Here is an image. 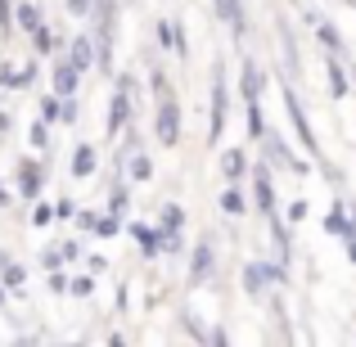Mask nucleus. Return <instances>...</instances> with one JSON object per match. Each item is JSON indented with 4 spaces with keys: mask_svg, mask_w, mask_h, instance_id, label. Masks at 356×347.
<instances>
[{
    "mask_svg": "<svg viewBox=\"0 0 356 347\" xmlns=\"http://www.w3.org/2000/svg\"><path fill=\"white\" fill-rule=\"evenodd\" d=\"M0 275H5V284H9V289H23V266L5 261V266H0Z\"/></svg>",
    "mask_w": 356,
    "mask_h": 347,
    "instance_id": "obj_23",
    "label": "nucleus"
},
{
    "mask_svg": "<svg viewBox=\"0 0 356 347\" xmlns=\"http://www.w3.org/2000/svg\"><path fill=\"white\" fill-rule=\"evenodd\" d=\"M325 72H330V95L334 99H348V72H343V63L330 54V63H325Z\"/></svg>",
    "mask_w": 356,
    "mask_h": 347,
    "instance_id": "obj_13",
    "label": "nucleus"
},
{
    "mask_svg": "<svg viewBox=\"0 0 356 347\" xmlns=\"http://www.w3.org/2000/svg\"><path fill=\"white\" fill-rule=\"evenodd\" d=\"M50 221H54V208L36 203V208H32V226H50Z\"/></svg>",
    "mask_w": 356,
    "mask_h": 347,
    "instance_id": "obj_24",
    "label": "nucleus"
},
{
    "mask_svg": "<svg viewBox=\"0 0 356 347\" xmlns=\"http://www.w3.org/2000/svg\"><path fill=\"white\" fill-rule=\"evenodd\" d=\"M68 289H72V293H77V298H86L90 289H95V280H90V275H77V280H72Z\"/></svg>",
    "mask_w": 356,
    "mask_h": 347,
    "instance_id": "obj_25",
    "label": "nucleus"
},
{
    "mask_svg": "<svg viewBox=\"0 0 356 347\" xmlns=\"http://www.w3.org/2000/svg\"><path fill=\"white\" fill-rule=\"evenodd\" d=\"M248 131H252V136H266V122H261V104H257V99H248Z\"/></svg>",
    "mask_w": 356,
    "mask_h": 347,
    "instance_id": "obj_21",
    "label": "nucleus"
},
{
    "mask_svg": "<svg viewBox=\"0 0 356 347\" xmlns=\"http://www.w3.org/2000/svg\"><path fill=\"white\" fill-rule=\"evenodd\" d=\"M77 81H81V72L72 68V63H59V68H54V95L68 99L72 90H77Z\"/></svg>",
    "mask_w": 356,
    "mask_h": 347,
    "instance_id": "obj_10",
    "label": "nucleus"
},
{
    "mask_svg": "<svg viewBox=\"0 0 356 347\" xmlns=\"http://www.w3.org/2000/svg\"><path fill=\"white\" fill-rule=\"evenodd\" d=\"M226 77H221V72H217V77H212V127H208V136L212 140H221V131H226Z\"/></svg>",
    "mask_w": 356,
    "mask_h": 347,
    "instance_id": "obj_3",
    "label": "nucleus"
},
{
    "mask_svg": "<svg viewBox=\"0 0 356 347\" xmlns=\"http://www.w3.org/2000/svg\"><path fill=\"white\" fill-rule=\"evenodd\" d=\"M14 18H18V27H23V32H27V36H32V32H36V27H41V9H36V5H23V9H18V14H14Z\"/></svg>",
    "mask_w": 356,
    "mask_h": 347,
    "instance_id": "obj_18",
    "label": "nucleus"
},
{
    "mask_svg": "<svg viewBox=\"0 0 356 347\" xmlns=\"http://www.w3.org/2000/svg\"><path fill=\"white\" fill-rule=\"evenodd\" d=\"M32 50H36V54H50V50H54V36H50V27H45V23L32 32Z\"/></svg>",
    "mask_w": 356,
    "mask_h": 347,
    "instance_id": "obj_20",
    "label": "nucleus"
},
{
    "mask_svg": "<svg viewBox=\"0 0 356 347\" xmlns=\"http://www.w3.org/2000/svg\"><path fill=\"white\" fill-rule=\"evenodd\" d=\"M252 199H257L261 217L275 212V190H270V172H266V167H252Z\"/></svg>",
    "mask_w": 356,
    "mask_h": 347,
    "instance_id": "obj_4",
    "label": "nucleus"
},
{
    "mask_svg": "<svg viewBox=\"0 0 356 347\" xmlns=\"http://www.w3.org/2000/svg\"><path fill=\"white\" fill-rule=\"evenodd\" d=\"M221 176H226L230 185H239L243 176H248V158H243V149H226V154H221Z\"/></svg>",
    "mask_w": 356,
    "mask_h": 347,
    "instance_id": "obj_6",
    "label": "nucleus"
},
{
    "mask_svg": "<svg viewBox=\"0 0 356 347\" xmlns=\"http://www.w3.org/2000/svg\"><path fill=\"white\" fill-rule=\"evenodd\" d=\"M108 212H118V217H122V212H127V190H118L113 199H108Z\"/></svg>",
    "mask_w": 356,
    "mask_h": 347,
    "instance_id": "obj_28",
    "label": "nucleus"
},
{
    "mask_svg": "<svg viewBox=\"0 0 356 347\" xmlns=\"http://www.w3.org/2000/svg\"><path fill=\"white\" fill-rule=\"evenodd\" d=\"M68 63H72L77 72L90 68V36H86V32H77V41L68 45Z\"/></svg>",
    "mask_w": 356,
    "mask_h": 347,
    "instance_id": "obj_11",
    "label": "nucleus"
},
{
    "mask_svg": "<svg viewBox=\"0 0 356 347\" xmlns=\"http://www.w3.org/2000/svg\"><path fill=\"white\" fill-rule=\"evenodd\" d=\"M54 118H63V95H45L41 99V122H54Z\"/></svg>",
    "mask_w": 356,
    "mask_h": 347,
    "instance_id": "obj_19",
    "label": "nucleus"
},
{
    "mask_svg": "<svg viewBox=\"0 0 356 347\" xmlns=\"http://www.w3.org/2000/svg\"><path fill=\"white\" fill-rule=\"evenodd\" d=\"M68 14H77V18L90 14V0H68Z\"/></svg>",
    "mask_w": 356,
    "mask_h": 347,
    "instance_id": "obj_31",
    "label": "nucleus"
},
{
    "mask_svg": "<svg viewBox=\"0 0 356 347\" xmlns=\"http://www.w3.org/2000/svg\"><path fill=\"white\" fill-rule=\"evenodd\" d=\"M18 176H23L18 185H23V194H27V199H32V194L41 190V181H45V172H41L36 163H23V167H18Z\"/></svg>",
    "mask_w": 356,
    "mask_h": 347,
    "instance_id": "obj_14",
    "label": "nucleus"
},
{
    "mask_svg": "<svg viewBox=\"0 0 356 347\" xmlns=\"http://www.w3.org/2000/svg\"><path fill=\"white\" fill-rule=\"evenodd\" d=\"M248 99H261V72L257 63H243V104Z\"/></svg>",
    "mask_w": 356,
    "mask_h": 347,
    "instance_id": "obj_15",
    "label": "nucleus"
},
{
    "mask_svg": "<svg viewBox=\"0 0 356 347\" xmlns=\"http://www.w3.org/2000/svg\"><path fill=\"white\" fill-rule=\"evenodd\" d=\"M95 163H99V158H95V149H90V145H77V149H72V176H77V181L95 176Z\"/></svg>",
    "mask_w": 356,
    "mask_h": 347,
    "instance_id": "obj_8",
    "label": "nucleus"
},
{
    "mask_svg": "<svg viewBox=\"0 0 356 347\" xmlns=\"http://www.w3.org/2000/svg\"><path fill=\"white\" fill-rule=\"evenodd\" d=\"M59 257L72 261V257H81V248H77V243H59Z\"/></svg>",
    "mask_w": 356,
    "mask_h": 347,
    "instance_id": "obj_30",
    "label": "nucleus"
},
{
    "mask_svg": "<svg viewBox=\"0 0 356 347\" xmlns=\"http://www.w3.org/2000/svg\"><path fill=\"white\" fill-rule=\"evenodd\" d=\"M208 275H212V243L203 239L199 248H194V266H190V280H194V284H203Z\"/></svg>",
    "mask_w": 356,
    "mask_h": 347,
    "instance_id": "obj_9",
    "label": "nucleus"
},
{
    "mask_svg": "<svg viewBox=\"0 0 356 347\" xmlns=\"http://www.w3.org/2000/svg\"><path fill=\"white\" fill-rule=\"evenodd\" d=\"M149 176H154V163H149L145 154H136L131 158V181H149Z\"/></svg>",
    "mask_w": 356,
    "mask_h": 347,
    "instance_id": "obj_22",
    "label": "nucleus"
},
{
    "mask_svg": "<svg viewBox=\"0 0 356 347\" xmlns=\"http://www.w3.org/2000/svg\"><path fill=\"white\" fill-rule=\"evenodd\" d=\"M0 27H5V32L14 27V5H9V0H0Z\"/></svg>",
    "mask_w": 356,
    "mask_h": 347,
    "instance_id": "obj_27",
    "label": "nucleus"
},
{
    "mask_svg": "<svg viewBox=\"0 0 356 347\" xmlns=\"http://www.w3.org/2000/svg\"><path fill=\"white\" fill-rule=\"evenodd\" d=\"M0 131H9V113H0Z\"/></svg>",
    "mask_w": 356,
    "mask_h": 347,
    "instance_id": "obj_32",
    "label": "nucleus"
},
{
    "mask_svg": "<svg viewBox=\"0 0 356 347\" xmlns=\"http://www.w3.org/2000/svg\"><path fill=\"white\" fill-rule=\"evenodd\" d=\"M243 208H248V203H243L239 185H230V190L221 194V212H226V217H243Z\"/></svg>",
    "mask_w": 356,
    "mask_h": 347,
    "instance_id": "obj_17",
    "label": "nucleus"
},
{
    "mask_svg": "<svg viewBox=\"0 0 356 347\" xmlns=\"http://www.w3.org/2000/svg\"><path fill=\"white\" fill-rule=\"evenodd\" d=\"M348 226H352L348 208H343V203H334V212L325 217V230H330V234H339V239H343V234H348Z\"/></svg>",
    "mask_w": 356,
    "mask_h": 347,
    "instance_id": "obj_16",
    "label": "nucleus"
},
{
    "mask_svg": "<svg viewBox=\"0 0 356 347\" xmlns=\"http://www.w3.org/2000/svg\"><path fill=\"white\" fill-rule=\"evenodd\" d=\"M158 140H163V145H176V140H181V104H176L167 90H163V99H158Z\"/></svg>",
    "mask_w": 356,
    "mask_h": 347,
    "instance_id": "obj_1",
    "label": "nucleus"
},
{
    "mask_svg": "<svg viewBox=\"0 0 356 347\" xmlns=\"http://www.w3.org/2000/svg\"><path fill=\"white\" fill-rule=\"evenodd\" d=\"M0 307H5V293H0Z\"/></svg>",
    "mask_w": 356,
    "mask_h": 347,
    "instance_id": "obj_33",
    "label": "nucleus"
},
{
    "mask_svg": "<svg viewBox=\"0 0 356 347\" xmlns=\"http://www.w3.org/2000/svg\"><path fill=\"white\" fill-rule=\"evenodd\" d=\"M131 234H136V243H140V252H163V230H154V226H145V221H136L131 226Z\"/></svg>",
    "mask_w": 356,
    "mask_h": 347,
    "instance_id": "obj_7",
    "label": "nucleus"
},
{
    "mask_svg": "<svg viewBox=\"0 0 356 347\" xmlns=\"http://www.w3.org/2000/svg\"><path fill=\"white\" fill-rule=\"evenodd\" d=\"M127 90H131V81L122 77V90L113 95V104H108V136H118V131L127 127V118H131V95Z\"/></svg>",
    "mask_w": 356,
    "mask_h": 347,
    "instance_id": "obj_5",
    "label": "nucleus"
},
{
    "mask_svg": "<svg viewBox=\"0 0 356 347\" xmlns=\"http://www.w3.org/2000/svg\"><path fill=\"white\" fill-rule=\"evenodd\" d=\"M32 145H36V149L50 145V131H45V122H36V127H32Z\"/></svg>",
    "mask_w": 356,
    "mask_h": 347,
    "instance_id": "obj_26",
    "label": "nucleus"
},
{
    "mask_svg": "<svg viewBox=\"0 0 356 347\" xmlns=\"http://www.w3.org/2000/svg\"><path fill=\"white\" fill-rule=\"evenodd\" d=\"M284 108H289V118H293V127H298V140H302V149L316 158V154H321V145H316V131H312V122H307V113H302V104H298L293 90L284 95Z\"/></svg>",
    "mask_w": 356,
    "mask_h": 347,
    "instance_id": "obj_2",
    "label": "nucleus"
},
{
    "mask_svg": "<svg viewBox=\"0 0 356 347\" xmlns=\"http://www.w3.org/2000/svg\"><path fill=\"white\" fill-rule=\"evenodd\" d=\"M54 217H59V221H72V217H77V208H72V203H68V199H63V203H59V208H54Z\"/></svg>",
    "mask_w": 356,
    "mask_h": 347,
    "instance_id": "obj_29",
    "label": "nucleus"
},
{
    "mask_svg": "<svg viewBox=\"0 0 356 347\" xmlns=\"http://www.w3.org/2000/svg\"><path fill=\"white\" fill-rule=\"evenodd\" d=\"M217 14L230 23V32H235V36H243V27H248V23H243V5H239V0H217Z\"/></svg>",
    "mask_w": 356,
    "mask_h": 347,
    "instance_id": "obj_12",
    "label": "nucleus"
}]
</instances>
